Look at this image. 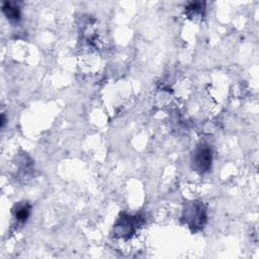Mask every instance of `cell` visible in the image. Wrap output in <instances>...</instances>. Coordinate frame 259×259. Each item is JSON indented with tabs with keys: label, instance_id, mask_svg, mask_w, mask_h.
Instances as JSON below:
<instances>
[{
	"label": "cell",
	"instance_id": "obj_3",
	"mask_svg": "<svg viewBox=\"0 0 259 259\" xmlns=\"http://www.w3.org/2000/svg\"><path fill=\"white\" fill-rule=\"evenodd\" d=\"M135 219L133 217H122L118 220L116 225L114 226L115 234L119 235L120 237H123L124 235H131L134 232L136 223Z\"/></svg>",
	"mask_w": 259,
	"mask_h": 259
},
{
	"label": "cell",
	"instance_id": "obj_2",
	"mask_svg": "<svg viewBox=\"0 0 259 259\" xmlns=\"http://www.w3.org/2000/svg\"><path fill=\"white\" fill-rule=\"evenodd\" d=\"M212 154L211 150L204 145L198 146L191 155L192 168L200 173L208 171L211 167Z\"/></svg>",
	"mask_w": 259,
	"mask_h": 259
},
{
	"label": "cell",
	"instance_id": "obj_4",
	"mask_svg": "<svg viewBox=\"0 0 259 259\" xmlns=\"http://www.w3.org/2000/svg\"><path fill=\"white\" fill-rule=\"evenodd\" d=\"M2 10L5 13V15L12 20H18L20 17L19 9L17 6H15L12 2H5L2 6Z\"/></svg>",
	"mask_w": 259,
	"mask_h": 259
},
{
	"label": "cell",
	"instance_id": "obj_5",
	"mask_svg": "<svg viewBox=\"0 0 259 259\" xmlns=\"http://www.w3.org/2000/svg\"><path fill=\"white\" fill-rule=\"evenodd\" d=\"M30 206L28 204H21L15 211V217L20 222H25L29 215Z\"/></svg>",
	"mask_w": 259,
	"mask_h": 259
},
{
	"label": "cell",
	"instance_id": "obj_1",
	"mask_svg": "<svg viewBox=\"0 0 259 259\" xmlns=\"http://www.w3.org/2000/svg\"><path fill=\"white\" fill-rule=\"evenodd\" d=\"M183 220L193 231L202 229L206 223V210L203 203L200 201L187 203L183 210Z\"/></svg>",
	"mask_w": 259,
	"mask_h": 259
}]
</instances>
